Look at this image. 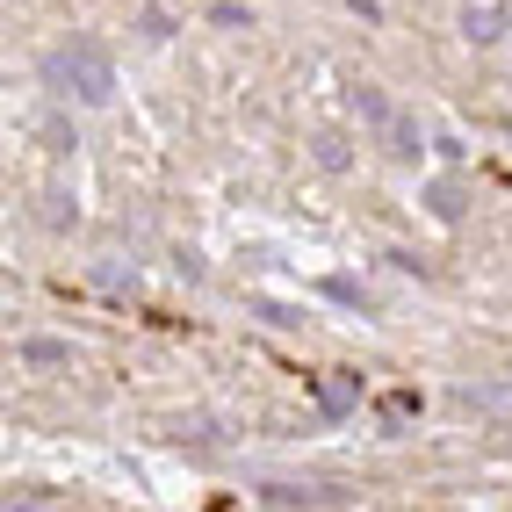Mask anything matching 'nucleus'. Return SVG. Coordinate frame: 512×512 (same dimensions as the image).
Segmentation results:
<instances>
[{
	"mask_svg": "<svg viewBox=\"0 0 512 512\" xmlns=\"http://www.w3.org/2000/svg\"><path fill=\"white\" fill-rule=\"evenodd\" d=\"M51 80H73L80 101H109V87H116V80H109V58H101L94 44L58 51V58H51Z\"/></svg>",
	"mask_w": 512,
	"mask_h": 512,
	"instance_id": "1",
	"label": "nucleus"
},
{
	"mask_svg": "<svg viewBox=\"0 0 512 512\" xmlns=\"http://www.w3.org/2000/svg\"><path fill=\"white\" fill-rule=\"evenodd\" d=\"M354 397H361V375H332V383L318 390V404H325L332 419H339V412H354Z\"/></svg>",
	"mask_w": 512,
	"mask_h": 512,
	"instance_id": "2",
	"label": "nucleus"
},
{
	"mask_svg": "<svg viewBox=\"0 0 512 512\" xmlns=\"http://www.w3.org/2000/svg\"><path fill=\"white\" fill-rule=\"evenodd\" d=\"M275 498H289V505H303V498H311V505H332V498H347V491H339V484H275Z\"/></svg>",
	"mask_w": 512,
	"mask_h": 512,
	"instance_id": "3",
	"label": "nucleus"
},
{
	"mask_svg": "<svg viewBox=\"0 0 512 512\" xmlns=\"http://www.w3.org/2000/svg\"><path fill=\"white\" fill-rule=\"evenodd\" d=\"M22 361H37V368H58V361H73V354H65L58 339H29V347H22Z\"/></svg>",
	"mask_w": 512,
	"mask_h": 512,
	"instance_id": "4",
	"label": "nucleus"
},
{
	"mask_svg": "<svg viewBox=\"0 0 512 512\" xmlns=\"http://www.w3.org/2000/svg\"><path fill=\"white\" fill-rule=\"evenodd\" d=\"M8 512H58V505H44V498H15Z\"/></svg>",
	"mask_w": 512,
	"mask_h": 512,
	"instance_id": "5",
	"label": "nucleus"
}]
</instances>
